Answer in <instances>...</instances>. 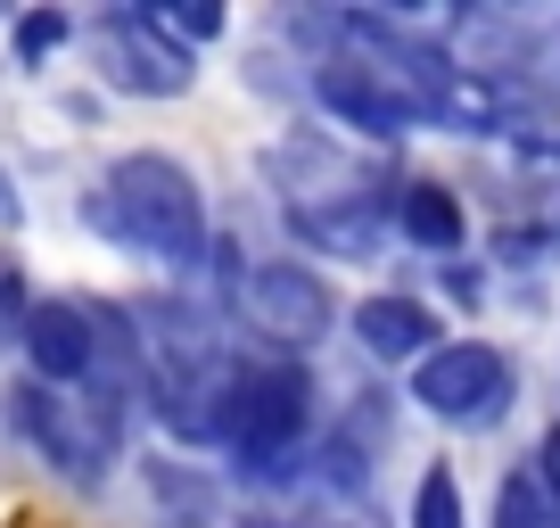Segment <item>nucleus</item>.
I'll list each match as a JSON object with an SVG mask.
<instances>
[{
  "label": "nucleus",
  "instance_id": "17",
  "mask_svg": "<svg viewBox=\"0 0 560 528\" xmlns=\"http://www.w3.org/2000/svg\"><path fill=\"white\" fill-rule=\"evenodd\" d=\"M0 223H18V191H9V174H0Z\"/></svg>",
  "mask_w": 560,
  "mask_h": 528
},
{
  "label": "nucleus",
  "instance_id": "12",
  "mask_svg": "<svg viewBox=\"0 0 560 528\" xmlns=\"http://www.w3.org/2000/svg\"><path fill=\"white\" fill-rule=\"evenodd\" d=\"M494 528H560V512H552V495L536 487V471L503 479V495H494Z\"/></svg>",
  "mask_w": 560,
  "mask_h": 528
},
{
  "label": "nucleus",
  "instance_id": "19",
  "mask_svg": "<svg viewBox=\"0 0 560 528\" xmlns=\"http://www.w3.org/2000/svg\"><path fill=\"white\" fill-rule=\"evenodd\" d=\"M247 528H280V520H247Z\"/></svg>",
  "mask_w": 560,
  "mask_h": 528
},
{
  "label": "nucleus",
  "instance_id": "2",
  "mask_svg": "<svg viewBox=\"0 0 560 528\" xmlns=\"http://www.w3.org/2000/svg\"><path fill=\"white\" fill-rule=\"evenodd\" d=\"M305 422H314V397H305V371L298 364H264L231 380V405H223V446L240 455L247 479H280L305 446Z\"/></svg>",
  "mask_w": 560,
  "mask_h": 528
},
{
  "label": "nucleus",
  "instance_id": "6",
  "mask_svg": "<svg viewBox=\"0 0 560 528\" xmlns=\"http://www.w3.org/2000/svg\"><path fill=\"white\" fill-rule=\"evenodd\" d=\"M314 100L330 107L347 133H363V141H404L412 124H429L396 83H387V74L354 67V58H322V67H314Z\"/></svg>",
  "mask_w": 560,
  "mask_h": 528
},
{
  "label": "nucleus",
  "instance_id": "15",
  "mask_svg": "<svg viewBox=\"0 0 560 528\" xmlns=\"http://www.w3.org/2000/svg\"><path fill=\"white\" fill-rule=\"evenodd\" d=\"M58 34H67V18H25V25H18V50L42 58V50H58Z\"/></svg>",
  "mask_w": 560,
  "mask_h": 528
},
{
  "label": "nucleus",
  "instance_id": "18",
  "mask_svg": "<svg viewBox=\"0 0 560 528\" xmlns=\"http://www.w3.org/2000/svg\"><path fill=\"white\" fill-rule=\"evenodd\" d=\"M9 314H18V289H9V273H0V322H9Z\"/></svg>",
  "mask_w": 560,
  "mask_h": 528
},
{
  "label": "nucleus",
  "instance_id": "16",
  "mask_svg": "<svg viewBox=\"0 0 560 528\" xmlns=\"http://www.w3.org/2000/svg\"><path fill=\"white\" fill-rule=\"evenodd\" d=\"M536 487L552 495V512H560V429H552V438L536 446Z\"/></svg>",
  "mask_w": 560,
  "mask_h": 528
},
{
  "label": "nucleus",
  "instance_id": "3",
  "mask_svg": "<svg viewBox=\"0 0 560 528\" xmlns=\"http://www.w3.org/2000/svg\"><path fill=\"white\" fill-rule=\"evenodd\" d=\"M18 429L67 479H100L107 455H116V438H124V405H116V397H100V388H42L34 380L18 397Z\"/></svg>",
  "mask_w": 560,
  "mask_h": 528
},
{
  "label": "nucleus",
  "instance_id": "1",
  "mask_svg": "<svg viewBox=\"0 0 560 528\" xmlns=\"http://www.w3.org/2000/svg\"><path fill=\"white\" fill-rule=\"evenodd\" d=\"M83 215H91V231H107V240L140 248L158 264H190L207 248V198L174 158H116Z\"/></svg>",
  "mask_w": 560,
  "mask_h": 528
},
{
  "label": "nucleus",
  "instance_id": "4",
  "mask_svg": "<svg viewBox=\"0 0 560 528\" xmlns=\"http://www.w3.org/2000/svg\"><path fill=\"white\" fill-rule=\"evenodd\" d=\"M412 397L445 429H494L511 405V355L487 347V338H445L438 355H420Z\"/></svg>",
  "mask_w": 560,
  "mask_h": 528
},
{
  "label": "nucleus",
  "instance_id": "11",
  "mask_svg": "<svg viewBox=\"0 0 560 528\" xmlns=\"http://www.w3.org/2000/svg\"><path fill=\"white\" fill-rule=\"evenodd\" d=\"M396 231H404L412 248H429V256H454V248H462V207H454V191H438V182L396 191Z\"/></svg>",
  "mask_w": 560,
  "mask_h": 528
},
{
  "label": "nucleus",
  "instance_id": "8",
  "mask_svg": "<svg viewBox=\"0 0 560 528\" xmlns=\"http://www.w3.org/2000/svg\"><path fill=\"white\" fill-rule=\"evenodd\" d=\"M25 355H34V380L42 388H83L91 380V364H100V331H91V314L83 306H67V298H42V306H25Z\"/></svg>",
  "mask_w": 560,
  "mask_h": 528
},
{
  "label": "nucleus",
  "instance_id": "9",
  "mask_svg": "<svg viewBox=\"0 0 560 528\" xmlns=\"http://www.w3.org/2000/svg\"><path fill=\"white\" fill-rule=\"evenodd\" d=\"M289 231L314 240L322 256H371V248L396 231V198L380 191H338V198H314V207H289Z\"/></svg>",
  "mask_w": 560,
  "mask_h": 528
},
{
  "label": "nucleus",
  "instance_id": "5",
  "mask_svg": "<svg viewBox=\"0 0 560 528\" xmlns=\"http://www.w3.org/2000/svg\"><path fill=\"white\" fill-rule=\"evenodd\" d=\"M240 314L247 331L280 338V347H314L330 331V289L305 264H256V273H240Z\"/></svg>",
  "mask_w": 560,
  "mask_h": 528
},
{
  "label": "nucleus",
  "instance_id": "14",
  "mask_svg": "<svg viewBox=\"0 0 560 528\" xmlns=\"http://www.w3.org/2000/svg\"><path fill=\"white\" fill-rule=\"evenodd\" d=\"M149 34H165L182 50V42H214L223 34V9H149Z\"/></svg>",
  "mask_w": 560,
  "mask_h": 528
},
{
  "label": "nucleus",
  "instance_id": "10",
  "mask_svg": "<svg viewBox=\"0 0 560 528\" xmlns=\"http://www.w3.org/2000/svg\"><path fill=\"white\" fill-rule=\"evenodd\" d=\"M354 338H363L371 364H420V355H438V314L420 298H363Z\"/></svg>",
  "mask_w": 560,
  "mask_h": 528
},
{
  "label": "nucleus",
  "instance_id": "7",
  "mask_svg": "<svg viewBox=\"0 0 560 528\" xmlns=\"http://www.w3.org/2000/svg\"><path fill=\"white\" fill-rule=\"evenodd\" d=\"M100 67H107V83L132 91V100H174V91H190V50H174L165 34H149V18L107 25Z\"/></svg>",
  "mask_w": 560,
  "mask_h": 528
},
{
  "label": "nucleus",
  "instance_id": "13",
  "mask_svg": "<svg viewBox=\"0 0 560 528\" xmlns=\"http://www.w3.org/2000/svg\"><path fill=\"white\" fill-rule=\"evenodd\" d=\"M412 528H462V487H454V471H420V487H412Z\"/></svg>",
  "mask_w": 560,
  "mask_h": 528
}]
</instances>
